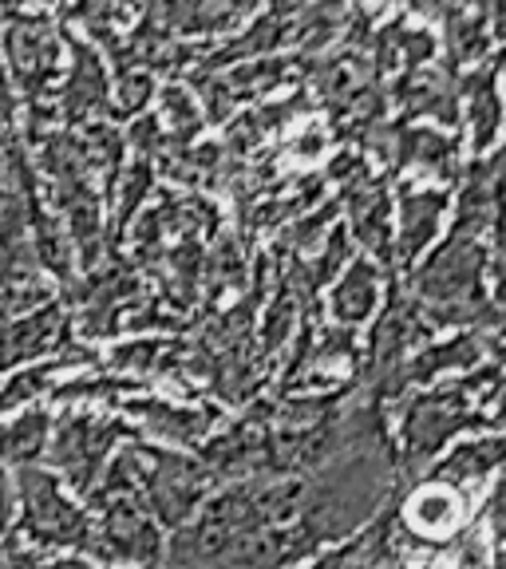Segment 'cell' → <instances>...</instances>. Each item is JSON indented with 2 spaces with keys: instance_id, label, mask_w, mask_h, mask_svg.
<instances>
[{
  "instance_id": "obj_1",
  "label": "cell",
  "mask_w": 506,
  "mask_h": 569,
  "mask_svg": "<svg viewBox=\"0 0 506 569\" xmlns=\"http://www.w3.org/2000/svg\"><path fill=\"white\" fill-rule=\"evenodd\" d=\"M479 423V419L467 411V388L436 391V396H424L408 408L404 419V451H408V467H424L455 431Z\"/></svg>"
},
{
  "instance_id": "obj_2",
  "label": "cell",
  "mask_w": 506,
  "mask_h": 569,
  "mask_svg": "<svg viewBox=\"0 0 506 569\" xmlns=\"http://www.w3.org/2000/svg\"><path fill=\"white\" fill-rule=\"evenodd\" d=\"M463 518V507L455 490L447 482H431V487H419L416 498H411L408 507V522L419 538H444L459 526Z\"/></svg>"
},
{
  "instance_id": "obj_3",
  "label": "cell",
  "mask_w": 506,
  "mask_h": 569,
  "mask_svg": "<svg viewBox=\"0 0 506 569\" xmlns=\"http://www.w3.org/2000/svg\"><path fill=\"white\" fill-rule=\"evenodd\" d=\"M506 462V439H483V443H463L452 459L436 471L439 482L459 487V482H483L495 467Z\"/></svg>"
},
{
  "instance_id": "obj_4",
  "label": "cell",
  "mask_w": 506,
  "mask_h": 569,
  "mask_svg": "<svg viewBox=\"0 0 506 569\" xmlns=\"http://www.w3.org/2000/svg\"><path fill=\"white\" fill-rule=\"evenodd\" d=\"M337 317L345 325H356V320H365L376 305V277L368 266H353V273L345 277V284L337 289Z\"/></svg>"
},
{
  "instance_id": "obj_5",
  "label": "cell",
  "mask_w": 506,
  "mask_h": 569,
  "mask_svg": "<svg viewBox=\"0 0 506 569\" xmlns=\"http://www.w3.org/2000/svg\"><path fill=\"white\" fill-rule=\"evenodd\" d=\"M472 360H479V345H475V340H455V345H447L444 352L419 356L416 365L408 368V376H416V380H431L439 368H467Z\"/></svg>"
},
{
  "instance_id": "obj_6",
  "label": "cell",
  "mask_w": 506,
  "mask_h": 569,
  "mask_svg": "<svg viewBox=\"0 0 506 569\" xmlns=\"http://www.w3.org/2000/svg\"><path fill=\"white\" fill-rule=\"evenodd\" d=\"M487 522H490V530L498 533V538H506V479L495 487V495H490V502H487Z\"/></svg>"
},
{
  "instance_id": "obj_7",
  "label": "cell",
  "mask_w": 506,
  "mask_h": 569,
  "mask_svg": "<svg viewBox=\"0 0 506 569\" xmlns=\"http://www.w3.org/2000/svg\"><path fill=\"white\" fill-rule=\"evenodd\" d=\"M498 423H506V391H503V400H498Z\"/></svg>"
},
{
  "instance_id": "obj_8",
  "label": "cell",
  "mask_w": 506,
  "mask_h": 569,
  "mask_svg": "<svg viewBox=\"0 0 506 569\" xmlns=\"http://www.w3.org/2000/svg\"><path fill=\"white\" fill-rule=\"evenodd\" d=\"M495 569H506V553H503V558H498V566Z\"/></svg>"
}]
</instances>
